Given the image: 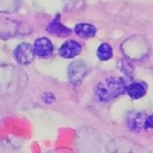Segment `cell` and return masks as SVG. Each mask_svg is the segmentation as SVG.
Masks as SVG:
<instances>
[{
    "mask_svg": "<svg viewBox=\"0 0 153 153\" xmlns=\"http://www.w3.org/2000/svg\"><path fill=\"white\" fill-rule=\"evenodd\" d=\"M74 31L80 38L88 39L93 38L96 35L97 29L93 25L88 23H81L76 25L74 28Z\"/></svg>",
    "mask_w": 153,
    "mask_h": 153,
    "instance_id": "8",
    "label": "cell"
},
{
    "mask_svg": "<svg viewBox=\"0 0 153 153\" xmlns=\"http://www.w3.org/2000/svg\"><path fill=\"white\" fill-rule=\"evenodd\" d=\"M15 57L19 64L26 65L32 62L35 58L33 47L28 43H22L15 50Z\"/></svg>",
    "mask_w": 153,
    "mask_h": 153,
    "instance_id": "2",
    "label": "cell"
},
{
    "mask_svg": "<svg viewBox=\"0 0 153 153\" xmlns=\"http://www.w3.org/2000/svg\"><path fill=\"white\" fill-rule=\"evenodd\" d=\"M82 47L79 42L69 40L63 44L59 48V54L64 58H73L81 52Z\"/></svg>",
    "mask_w": 153,
    "mask_h": 153,
    "instance_id": "5",
    "label": "cell"
},
{
    "mask_svg": "<svg viewBox=\"0 0 153 153\" xmlns=\"http://www.w3.org/2000/svg\"><path fill=\"white\" fill-rule=\"evenodd\" d=\"M33 50L35 55L45 58L50 57L54 51V46L48 38L46 37H42L38 38L35 42Z\"/></svg>",
    "mask_w": 153,
    "mask_h": 153,
    "instance_id": "4",
    "label": "cell"
},
{
    "mask_svg": "<svg viewBox=\"0 0 153 153\" xmlns=\"http://www.w3.org/2000/svg\"><path fill=\"white\" fill-rule=\"evenodd\" d=\"M87 65L84 61H76L73 62L68 68V77L70 81L74 84H78L84 78L87 74Z\"/></svg>",
    "mask_w": 153,
    "mask_h": 153,
    "instance_id": "3",
    "label": "cell"
},
{
    "mask_svg": "<svg viewBox=\"0 0 153 153\" xmlns=\"http://www.w3.org/2000/svg\"><path fill=\"white\" fill-rule=\"evenodd\" d=\"M127 86L122 77H108L97 84L95 89V96L100 102L106 103L116 99L126 91Z\"/></svg>",
    "mask_w": 153,
    "mask_h": 153,
    "instance_id": "1",
    "label": "cell"
},
{
    "mask_svg": "<svg viewBox=\"0 0 153 153\" xmlns=\"http://www.w3.org/2000/svg\"><path fill=\"white\" fill-rule=\"evenodd\" d=\"M97 54L101 61H108L113 57V48L108 43H103L98 47Z\"/></svg>",
    "mask_w": 153,
    "mask_h": 153,
    "instance_id": "9",
    "label": "cell"
},
{
    "mask_svg": "<svg viewBox=\"0 0 153 153\" xmlns=\"http://www.w3.org/2000/svg\"><path fill=\"white\" fill-rule=\"evenodd\" d=\"M47 31L51 35L59 38H65L71 34V31L68 27L61 24L58 19H54L47 26Z\"/></svg>",
    "mask_w": 153,
    "mask_h": 153,
    "instance_id": "6",
    "label": "cell"
},
{
    "mask_svg": "<svg viewBox=\"0 0 153 153\" xmlns=\"http://www.w3.org/2000/svg\"><path fill=\"white\" fill-rule=\"evenodd\" d=\"M143 117L141 114L139 113H135L132 116V117H129L128 120V126H129V129L133 131H139L141 130L142 126L144 127L145 120L143 121Z\"/></svg>",
    "mask_w": 153,
    "mask_h": 153,
    "instance_id": "10",
    "label": "cell"
},
{
    "mask_svg": "<svg viewBox=\"0 0 153 153\" xmlns=\"http://www.w3.org/2000/svg\"><path fill=\"white\" fill-rule=\"evenodd\" d=\"M152 116H149L146 117L144 123V128L146 129H152Z\"/></svg>",
    "mask_w": 153,
    "mask_h": 153,
    "instance_id": "11",
    "label": "cell"
},
{
    "mask_svg": "<svg viewBox=\"0 0 153 153\" xmlns=\"http://www.w3.org/2000/svg\"><path fill=\"white\" fill-rule=\"evenodd\" d=\"M128 95L132 100H138L143 97L147 92V85L144 82H134L126 88Z\"/></svg>",
    "mask_w": 153,
    "mask_h": 153,
    "instance_id": "7",
    "label": "cell"
}]
</instances>
